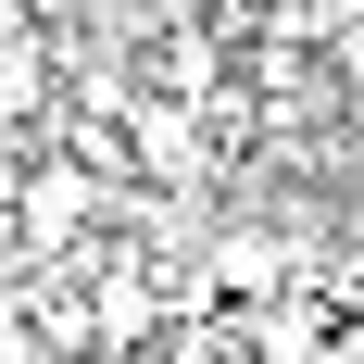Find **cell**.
Instances as JSON below:
<instances>
[{"label": "cell", "mask_w": 364, "mask_h": 364, "mask_svg": "<svg viewBox=\"0 0 364 364\" xmlns=\"http://www.w3.org/2000/svg\"><path fill=\"white\" fill-rule=\"evenodd\" d=\"M38 101H50V38L0 0V139H26L38 126Z\"/></svg>", "instance_id": "obj_2"}, {"label": "cell", "mask_w": 364, "mask_h": 364, "mask_svg": "<svg viewBox=\"0 0 364 364\" xmlns=\"http://www.w3.org/2000/svg\"><path fill=\"white\" fill-rule=\"evenodd\" d=\"M13 214H26V239H75V226L101 214V164H88V151H75V164H38Z\"/></svg>", "instance_id": "obj_3"}, {"label": "cell", "mask_w": 364, "mask_h": 364, "mask_svg": "<svg viewBox=\"0 0 364 364\" xmlns=\"http://www.w3.org/2000/svg\"><path fill=\"white\" fill-rule=\"evenodd\" d=\"M214 277H226L239 301H252V289H277V277H289V252H277L264 226H226V239H214Z\"/></svg>", "instance_id": "obj_4"}, {"label": "cell", "mask_w": 364, "mask_h": 364, "mask_svg": "<svg viewBox=\"0 0 364 364\" xmlns=\"http://www.w3.org/2000/svg\"><path fill=\"white\" fill-rule=\"evenodd\" d=\"M88 339L101 352H151L164 339V289H151L139 252H88Z\"/></svg>", "instance_id": "obj_1"}, {"label": "cell", "mask_w": 364, "mask_h": 364, "mask_svg": "<svg viewBox=\"0 0 364 364\" xmlns=\"http://www.w3.org/2000/svg\"><path fill=\"white\" fill-rule=\"evenodd\" d=\"M327 63H339V75L364 88V13H339V26H327Z\"/></svg>", "instance_id": "obj_5"}]
</instances>
